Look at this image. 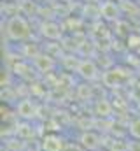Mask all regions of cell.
Instances as JSON below:
<instances>
[{"label": "cell", "instance_id": "obj_1", "mask_svg": "<svg viewBox=\"0 0 140 151\" xmlns=\"http://www.w3.org/2000/svg\"><path fill=\"white\" fill-rule=\"evenodd\" d=\"M5 32L11 40H26L32 34L28 21L21 16H12L5 25Z\"/></svg>", "mask_w": 140, "mask_h": 151}, {"label": "cell", "instance_id": "obj_2", "mask_svg": "<svg viewBox=\"0 0 140 151\" xmlns=\"http://www.w3.org/2000/svg\"><path fill=\"white\" fill-rule=\"evenodd\" d=\"M79 146L82 150H88V151H95L102 146V137L95 132H82V135L79 137Z\"/></svg>", "mask_w": 140, "mask_h": 151}, {"label": "cell", "instance_id": "obj_3", "mask_svg": "<svg viewBox=\"0 0 140 151\" xmlns=\"http://www.w3.org/2000/svg\"><path fill=\"white\" fill-rule=\"evenodd\" d=\"M42 151H65V142L58 134H47L40 144Z\"/></svg>", "mask_w": 140, "mask_h": 151}, {"label": "cell", "instance_id": "obj_4", "mask_svg": "<svg viewBox=\"0 0 140 151\" xmlns=\"http://www.w3.org/2000/svg\"><path fill=\"white\" fill-rule=\"evenodd\" d=\"M18 113H19V116H23L25 119H30V118L35 116V106L30 100H23V102L18 106Z\"/></svg>", "mask_w": 140, "mask_h": 151}, {"label": "cell", "instance_id": "obj_5", "mask_svg": "<svg viewBox=\"0 0 140 151\" xmlns=\"http://www.w3.org/2000/svg\"><path fill=\"white\" fill-rule=\"evenodd\" d=\"M128 134L131 139L139 141L140 142V118H135L131 123H130V128H128Z\"/></svg>", "mask_w": 140, "mask_h": 151}, {"label": "cell", "instance_id": "obj_6", "mask_svg": "<svg viewBox=\"0 0 140 151\" xmlns=\"http://www.w3.org/2000/svg\"><path fill=\"white\" fill-rule=\"evenodd\" d=\"M81 74L89 79V77H95L96 69H95V65H93L91 62H84V63H82V67H81Z\"/></svg>", "mask_w": 140, "mask_h": 151}]
</instances>
